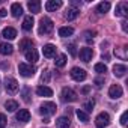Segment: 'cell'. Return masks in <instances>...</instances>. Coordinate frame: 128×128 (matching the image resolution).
<instances>
[{
  "label": "cell",
  "instance_id": "4",
  "mask_svg": "<svg viewBox=\"0 0 128 128\" xmlns=\"http://www.w3.org/2000/svg\"><path fill=\"white\" fill-rule=\"evenodd\" d=\"M54 112H56V104L51 102V101L44 102V104L41 106V108H39V113L44 114V116H50V114H53Z\"/></svg>",
  "mask_w": 128,
  "mask_h": 128
},
{
  "label": "cell",
  "instance_id": "16",
  "mask_svg": "<svg viewBox=\"0 0 128 128\" xmlns=\"http://www.w3.org/2000/svg\"><path fill=\"white\" fill-rule=\"evenodd\" d=\"M70 125H71V122H70V118H66V116H60L56 120L57 128H70Z\"/></svg>",
  "mask_w": 128,
  "mask_h": 128
},
{
  "label": "cell",
  "instance_id": "37",
  "mask_svg": "<svg viewBox=\"0 0 128 128\" xmlns=\"http://www.w3.org/2000/svg\"><path fill=\"white\" fill-rule=\"evenodd\" d=\"M126 116H128V112H124L122 116H120V124L122 125H126Z\"/></svg>",
  "mask_w": 128,
  "mask_h": 128
},
{
  "label": "cell",
  "instance_id": "5",
  "mask_svg": "<svg viewBox=\"0 0 128 128\" xmlns=\"http://www.w3.org/2000/svg\"><path fill=\"white\" fill-rule=\"evenodd\" d=\"M71 77H72V80H76V82H83L86 77H88V74H86V71L84 70H82V68H78V66H76V68H72L71 70Z\"/></svg>",
  "mask_w": 128,
  "mask_h": 128
},
{
  "label": "cell",
  "instance_id": "7",
  "mask_svg": "<svg viewBox=\"0 0 128 128\" xmlns=\"http://www.w3.org/2000/svg\"><path fill=\"white\" fill-rule=\"evenodd\" d=\"M95 124H96L98 128H104V126H107V125L110 124V116H108V113H106V112L100 113V114L96 116V119H95Z\"/></svg>",
  "mask_w": 128,
  "mask_h": 128
},
{
  "label": "cell",
  "instance_id": "15",
  "mask_svg": "<svg viewBox=\"0 0 128 128\" xmlns=\"http://www.w3.org/2000/svg\"><path fill=\"white\" fill-rule=\"evenodd\" d=\"M17 120H20V122H29V120H30V113H29V110L21 108V110L17 113Z\"/></svg>",
  "mask_w": 128,
  "mask_h": 128
},
{
  "label": "cell",
  "instance_id": "39",
  "mask_svg": "<svg viewBox=\"0 0 128 128\" xmlns=\"http://www.w3.org/2000/svg\"><path fill=\"white\" fill-rule=\"evenodd\" d=\"M8 15V11L6 9H0V17H6Z\"/></svg>",
  "mask_w": 128,
  "mask_h": 128
},
{
  "label": "cell",
  "instance_id": "24",
  "mask_svg": "<svg viewBox=\"0 0 128 128\" xmlns=\"http://www.w3.org/2000/svg\"><path fill=\"white\" fill-rule=\"evenodd\" d=\"M26 54V59L30 62V63H35L36 60H38V51L33 48V50H29V51H26L24 53Z\"/></svg>",
  "mask_w": 128,
  "mask_h": 128
},
{
  "label": "cell",
  "instance_id": "23",
  "mask_svg": "<svg viewBox=\"0 0 128 128\" xmlns=\"http://www.w3.org/2000/svg\"><path fill=\"white\" fill-rule=\"evenodd\" d=\"M20 50L21 51H29V50H33V42L30 41V39H23L21 42H20Z\"/></svg>",
  "mask_w": 128,
  "mask_h": 128
},
{
  "label": "cell",
  "instance_id": "26",
  "mask_svg": "<svg viewBox=\"0 0 128 128\" xmlns=\"http://www.w3.org/2000/svg\"><path fill=\"white\" fill-rule=\"evenodd\" d=\"M5 107H6L8 112H15V110L18 108V102L14 101V100H8V101L5 102Z\"/></svg>",
  "mask_w": 128,
  "mask_h": 128
},
{
  "label": "cell",
  "instance_id": "21",
  "mask_svg": "<svg viewBox=\"0 0 128 128\" xmlns=\"http://www.w3.org/2000/svg\"><path fill=\"white\" fill-rule=\"evenodd\" d=\"M36 94L39 96H51L53 95V90L50 88H47V86H38L36 88Z\"/></svg>",
  "mask_w": 128,
  "mask_h": 128
},
{
  "label": "cell",
  "instance_id": "34",
  "mask_svg": "<svg viewBox=\"0 0 128 128\" xmlns=\"http://www.w3.org/2000/svg\"><path fill=\"white\" fill-rule=\"evenodd\" d=\"M77 47H76V44H71V45H68V51H70V54L71 56H76L77 54V50H76Z\"/></svg>",
  "mask_w": 128,
  "mask_h": 128
},
{
  "label": "cell",
  "instance_id": "28",
  "mask_svg": "<svg viewBox=\"0 0 128 128\" xmlns=\"http://www.w3.org/2000/svg\"><path fill=\"white\" fill-rule=\"evenodd\" d=\"M108 9H110V3H108V2H101V3L96 6V11H98V14H106Z\"/></svg>",
  "mask_w": 128,
  "mask_h": 128
},
{
  "label": "cell",
  "instance_id": "9",
  "mask_svg": "<svg viewBox=\"0 0 128 128\" xmlns=\"http://www.w3.org/2000/svg\"><path fill=\"white\" fill-rule=\"evenodd\" d=\"M114 15H116V17H126V15H128V3H126V2L118 3Z\"/></svg>",
  "mask_w": 128,
  "mask_h": 128
},
{
  "label": "cell",
  "instance_id": "30",
  "mask_svg": "<svg viewBox=\"0 0 128 128\" xmlns=\"http://www.w3.org/2000/svg\"><path fill=\"white\" fill-rule=\"evenodd\" d=\"M76 114H77V118H78L82 122H89V114H88L86 112H83V110L78 108V110L76 112Z\"/></svg>",
  "mask_w": 128,
  "mask_h": 128
},
{
  "label": "cell",
  "instance_id": "19",
  "mask_svg": "<svg viewBox=\"0 0 128 128\" xmlns=\"http://www.w3.org/2000/svg\"><path fill=\"white\" fill-rule=\"evenodd\" d=\"M125 72H126V66L125 65H114L113 66V74H114V77H124L125 76Z\"/></svg>",
  "mask_w": 128,
  "mask_h": 128
},
{
  "label": "cell",
  "instance_id": "1",
  "mask_svg": "<svg viewBox=\"0 0 128 128\" xmlns=\"http://www.w3.org/2000/svg\"><path fill=\"white\" fill-rule=\"evenodd\" d=\"M53 21L48 18V17H42L41 18V21H39V29H38V32H39V35H48V33H51V30H53Z\"/></svg>",
  "mask_w": 128,
  "mask_h": 128
},
{
  "label": "cell",
  "instance_id": "40",
  "mask_svg": "<svg viewBox=\"0 0 128 128\" xmlns=\"http://www.w3.org/2000/svg\"><path fill=\"white\" fill-rule=\"evenodd\" d=\"M122 29H124V32H126V30H128V29H126V23H125V21L122 23Z\"/></svg>",
  "mask_w": 128,
  "mask_h": 128
},
{
  "label": "cell",
  "instance_id": "6",
  "mask_svg": "<svg viewBox=\"0 0 128 128\" xmlns=\"http://www.w3.org/2000/svg\"><path fill=\"white\" fill-rule=\"evenodd\" d=\"M5 88L8 90V94H15L18 90V82L14 77H6L5 80Z\"/></svg>",
  "mask_w": 128,
  "mask_h": 128
},
{
  "label": "cell",
  "instance_id": "17",
  "mask_svg": "<svg viewBox=\"0 0 128 128\" xmlns=\"http://www.w3.org/2000/svg\"><path fill=\"white\" fill-rule=\"evenodd\" d=\"M11 14H12V17H15V18L21 17V15H23V8H21V5H20V3H12V5H11Z\"/></svg>",
  "mask_w": 128,
  "mask_h": 128
},
{
  "label": "cell",
  "instance_id": "33",
  "mask_svg": "<svg viewBox=\"0 0 128 128\" xmlns=\"http://www.w3.org/2000/svg\"><path fill=\"white\" fill-rule=\"evenodd\" d=\"M6 124H8L6 116H5L3 113H0V128H5V126H6Z\"/></svg>",
  "mask_w": 128,
  "mask_h": 128
},
{
  "label": "cell",
  "instance_id": "27",
  "mask_svg": "<svg viewBox=\"0 0 128 128\" xmlns=\"http://www.w3.org/2000/svg\"><path fill=\"white\" fill-rule=\"evenodd\" d=\"M54 63H56V66H59V68L65 66V63H66V56H65V54H59V56H56Z\"/></svg>",
  "mask_w": 128,
  "mask_h": 128
},
{
  "label": "cell",
  "instance_id": "13",
  "mask_svg": "<svg viewBox=\"0 0 128 128\" xmlns=\"http://www.w3.org/2000/svg\"><path fill=\"white\" fill-rule=\"evenodd\" d=\"M12 51H14V47L11 44H8V42H2V44H0V54L9 56V54H12Z\"/></svg>",
  "mask_w": 128,
  "mask_h": 128
},
{
  "label": "cell",
  "instance_id": "12",
  "mask_svg": "<svg viewBox=\"0 0 128 128\" xmlns=\"http://www.w3.org/2000/svg\"><path fill=\"white\" fill-rule=\"evenodd\" d=\"M2 35H3V38H6V39L12 41V39H15V38H17V30H15L14 27H5Z\"/></svg>",
  "mask_w": 128,
  "mask_h": 128
},
{
  "label": "cell",
  "instance_id": "8",
  "mask_svg": "<svg viewBox=\"0 0 128 128\" xmlns=\"http://www.w3.org/2000/svg\"><path fill=\"white\" fill-rule=\"evenodd\" d=\"M108 96H110L112 100L120 98V96H122V88H120L119 84H112L110 89H108Z\"/></svg>",
  "mask_w": 128,
  "mask_h": 128
},
{
  "label": "cell",
  "instance_id": "18",
  "mask_svg": "<svg viewBox=\"0 0 128 128\" xmlns=\"http://www.w3.org/2000/svg\"><path fill=\"white\" fill-rule=\"evenodd\" d=\"M42 53H44L45 57H53V56L56 54V47H54L53 44H47V45H44Z\"/></svg>",
  "mask_w": 128,
  "mask_h": 128
},
{
  "label": "cell",
  "instance_id": "31",
  "mask_svg": "<svg viewBox=\"0 0 128 128\" xmlns=\"http://www.w3.org/2000/svg\"><path fill=\"white\" fill-rule=\"evenodd\" d=\"M94 70H95V72H98V74H104V72H107V66L104 65V63H96V65L94 66Z\"/></svg>",
  "mask_w": 128,
  "mask_h": 128
},
{
  "label": "cell",
  "instance_id": "2",
  "mask_svg": "<svg viewBox=\"0 0 128 128\" xmlns=\"http://www.w3.org/2000/svg\"><path fill=\"white\" fill-rule=\"evenodd\" d=\"M77 92L76 90H72L71 88H63L62 89V100L63 101H68V102H74V101H77Z\"/></svg>",
  "mask_w": 128,
  "mask_h": 128
},
{
  "label": "cell",
  "instance_id": "10",
  "mask_svg": "<svg viewBox=\"0 0 128 128\" xmlns=\"http://www.w3.org/2000/svg\"><path fill=\"white\" fill-rule=\"evenodd\" d=\"M92 56H94V50H92V48L84 47V48L80 50V59H82L83 62H89V60H92Z\"/></svg>",
  "mask_w": 128,
  "mask_h": 128
},
{
  "label": "cell",
  "instance_id": "38",
  "mask_svg": "<svg viewBox=\"0 0 128 128\" xmlns=\"http://www.w3.org/2000/svg\"><path fill=\"white\" fill-rule=\"evenodd\" d=\"M94 83H95V86H96V88H101V86L104 84V80H102V78H95V82H94Z\"/></svg>",
  "mask_w": 128,
  "mask_h": 128
},
{
  "label": "cell",
  "instance_id": "14",
  "mask_svg": "<svg viewBox=\"0 0 128 128\" xmlns=\"http://www.w3.org/2000/svg\"><path fill=\"white\" fill-rule=\"evenodd\" d=\"M27 8H29L30 12L38 14L41 11V2H39V0H30V2L27 3Z\"/></svg>",
  "mask_w": 128,
  "mask_h": 128
},
{
  "label": "cell",
  "instance_id": "32",
  "mask_svg": "<svg viewBox=\"0 0 128 128\" xmlns=\"http://www.w3.org/2000/svg\"><path fill=\"white\" fill-rule=\"evenodd\" d=\"M114 54H116L118 57H120L122 60H125V59H126V54H125V48H124V47L116 48V50H114Z\"/></svg>",
  "mask_w": 128,
  "mask_h": 128
},
{
  "label": "cell",
  "instance_id": "3",
  "mask_svg": "<svg viewBox=\"0 0 128 128\" xmlns=\"http://www.w3.org/2000/svg\"><path fill=\"white\" fill-rule=\"evenodd\" d=\"M18 71L23 77H32L35 72H36V68L29 65V63H20L18 65Z\"/></svg>",
  "mask_w": 128,
  "mask_h": 128
},
{
  "label": "cell",
  "instance_id": "25",
  "mask_svg": "<svg viewBox=\"0 0 128 128\" xmlns=\"http://www.w3.org/2000/svg\"><path fill=\"white\" fill-rule=\"evenodd\" d=\"M72 33H74V29L72 27H60L59 29V36H62V38H68Z\"/></svg>",
  "mask_w": 128,
  "mask_h": 128
},
{
  "label": "cell",
  "instance_id": "22",
  "mask_svg": "<svg viewBox=\"0 0 128 128\" xmlns=\"http://www.w3.org/2000/svg\"><path fill=\"white\" fill-rule=\"evenodd\" d=\"M33 17L32 15H27V17H24V21H23V29L26 30V32H29V30H32V27H33Z\"/></svg>",
  "mask_w": 128,
  "mask_h": 128
},
{
  "label": "cell",
  "instance_id": "36",
  "mask_svg": "<svg viewBox=\"0 0 128 128\" xmlns=\"http://www.w3.org/2000/svg\"><path fill=\"white\" fill-rule=\"evenodd\" d=\"M23 100H24L26 102L30 100V98H29V88H24V89H23Z\"/></svg>",
  "mask_w": 128,
  "mask_h": 128
},
{
  "label": "cell",
  "instance_id": "35",
  "mask_svg": "<svg viewBox=\"0 0 128 128\" xmlns=\"http://www.w3.org/2000/svg\"><path fill=\"white\" fill-rule=\"evenodd\" d=\"M94 35H95L94 32H86V33H84V39H86L88 42H92V39H94Z\"/></svg>",
  "mask_w": 128,
  "mask_h": 128
},
{
  "label": "cell",
  "instance_id": "41",
  "mask_svg": "<svg viewBox=\"0 0 128 128\" xmlns=\"http://www.w3.org/2000/svg\"><path fill=\"white\" fill-rule=\"evenodd\" d=\"M89 92V86H86V88H83V94H88Z\"/></svg>",
  "mask_w": 128,
  "mask_h": 128
},
{
  "label": "cell",
  "instance_id": "20",
  "mask_svg": "<svg viewBox=\"0 0 128 128\" xmlns=\"http://www.w3.org/2000/svg\"><path fill=\"white\" fill-rule=\"evenodd\" d=\"M78 14H80V11H78L77 8H70V9L66 11V14H65V18H66L68 21H72V20H76V18L78 17Z\"/></svg>",
  "mask_w": 128,
  "mask_h": 128
},
{
  "label": "cell",
  "instance_id": "29",
  "mask_svg": "<svg viewBox=\"0 0 128 128\" xmlns=\"http://www.w3.org/2000/svg\"><path fill=\"white\" fill-rule=\"evenodd\" d=\"M94 106H95V101H94L92 98L86 100V101L83 102V108H84L83 112H86V113H88V112H92V110H94Z\"/></svg>",
  "mask_w": 128,
  "mask_h": 128
},
{
  "label": "cell",
  "instance_id": "11",
  "mask_svg": "<svg viewBox=\"0 0 128 128\" xmlns=\"http://www.w3.org/2000/svg\"><path fill=\"white\" fill-rule=\"evenodd\" d=\"M60 6H62V2H60V0H48V2L45 3V9H47L48 12H53V11L59 9Z\"/></svg>",
  "mask_w": 128,
  "mask_h": 128
}]
</instances>
